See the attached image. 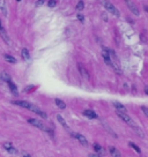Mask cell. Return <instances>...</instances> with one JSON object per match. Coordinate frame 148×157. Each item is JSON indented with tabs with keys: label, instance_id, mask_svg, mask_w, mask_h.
<instances>
[{
	"label": "cell",
	"instance_id": "ba28073f",
	"mask_svg": "<svg viewBox=\"0 0 148 157\" xmlns=\"http://www.w3.org/2000/svg\"><path fill=\"white\" fill-rule=\"evenodd\" d=\"M4 148H5L6 151H8L9 154H13V155L17 154V149H16L11 142H5V143H4Z\"/></svg>",
	"mask_w": 148,
	"mask_h": 157
},
{
	"label": "cell",
	"instance_id": "f546056e",
	"mask_svg": "<svg viewBox=\"0 0 148 157\" xmlns=\"http://www.w3.org/2000/svg\"><path fill=\"white\" fill-rule=\"evenodd\" d=\"M23 157H31V156H30V155H24Z\"/></svg>",
	"mask_w": 148,
	"mask_h": 157
},
{
	"label": "cell",
	"instance_id": "4316f807",
	"mask_svg": "<svg viewBox=\"0 0 148 157\" xmlns=\"http://www.w3.org/2000/svg\"><path fill=\"white\" fill-rule=\"evenodd\" d=\"M78 19H79V20H80L81 22H83V20H84V17H83V16H82L81 14H78Z\"/></svg>",
	"mask_w": 148,
	"mask_h": 157
},
{
	"label": "cell",
	"instance_id": "2e32d148",
	"mask_svg": "<svg viewBox=\"0 0 148 157\" xmlns=\"http://www.w3.org/2000/svg\"><path fill=\"white\" fill-rule=\"evenodd\" d=\"M102 57H103V59H104V62H105V64L110 67V58H109V54H108V51L106 50H103L102 51Z\"/></svg>",
	"mask_w": 148,
	"mask_h": 157
},
{
	"label": "cell",
	"instance_id": "7402d4cb",
	"mask_svg": "<svg viewBox=\"0 0 148 157\" xmlns=\"http://www.w3.org/2000/svg\"><path fill=\"white\" fill-rule=\"evenodd\" d=\"M83 7H84V4H83V1H79L75 8H76V11H81V9H83Z\"/></svg>",
	"mask_w": 148,
	"mask_h": 157
},
{
	"label": "cell",
	"instance_id": "484cf974",
	"mask_svg": "<svg viewBox=\"0 0 148 157\" xmlns=\"http://www.w3.org/2000/svg\"><path fill=\"white\" fill-rule=\"evenodd\" d=\"M43 3H44V0H38V1H36V6H42Z\"/></svg>",
	"mask_w": 148,
	"mask_h": 157
},
{
	"label": "cell",
	"instance_id": "277c9868",
	"mask_svg": "<svg viewBox=\"0 0 148 157\" xmlns=\"http://www.w3.org/2000/svg\"><path fill=\"white\" fill-rule=\"evenodd\" d=\"M116 113H117V116H118V117H119V118H121V119H122V120H123V121H124L125 124L130 125V126H131V127H132L133 130L138 127V126H137V125L134 124V121L132 120V118H131V117H130V116H129L127 113H124V112H119V111H117Z\"/></svg>",
	"mask_w": 148,
	"mask_h": 157
},
{
	"label": "cell",
	"instance_id": "52a82bcc",
	"mask_svg": "<svg viewBox=\"0 0 148 157\" xmlns=\"http://www.w3.org/2000/svg\"><path fill=\"white\" fill-rule=\"evenodd\" d=\"M0 37H1V38L4 39V42H5L6 44H8V45L11 44V39H9L8 35H7V31H6V29L4 28L1 21H0Z\"/></svg>",
	"mask_w": 148,
	"mask_h": 157
},
{
	"label": "cell",
	"instance_id": "8992f818",
	"mask_svg": "<svg viewBox=\"0 0 148 157\" xmlns=\"http://www.w3.org/2000/svg\"><path fill=\"white\" fill-rule=\"evenodd\" d=\"M124 1H125V4H126L127 8H129L135 16H139V15H140V11H139L138 6L135 5V3L133 1V0H124Z\"/></svg>",
	"mask_w": 148,
	"mask_h": 157
},
{
	"label": "cell",
	"instance_id": "5b68a950",
	"mask_svg": "<svg viewBox=\"0 0 148 157\" xmlns=\"http://www.w3.org/2000/svg\"><path fill=\"white\" fill-rule=\"evenodd\" d=\"M103 5H104V7H105V9L109 12V13H111L112 15H115V16H119L121 15V13H119V11H118L110 1H108V0H104V1H103Z\"/></svg>",
	"mask_w": 148,
	"mask_h": 157
},
{
	"label": "cell",
	"instance_id": "f1b7e54d",
	"mask_svg": "<svg viewBox=\"0 0 148 157\" xmlns=\"http://www.w3.org/2000/svg\"><path fill=\"white\" fill-rule=\"evenodd\" d=\"M0 82H4V81H3V77H1V74H0Z\"/></svg>",
	"mask_w": 148,
	"mask_h": 157
},
{
	"label": "cell",
	"instance_id": "e0dca14e",
	"mask_svg": "<svg viewBox=\"0 0 148 157\" xmlns=\"http://www.w3.org/2000/svg\"><path fill=\"white\" fill-rule=\"evenodd\" d=\"M7 83H8V87H9V89L15 94V95H16V94H17V88H16V86H15V83L12 81V79L11 80H8L7 81Z\"/></svg>",
	"mask_w": 148,
	"mask_h": 157
},
{
	"label": "cell",
	"instance_id": "6da1fadb",
	"mask_svg": "<svg viewBox=\"0 0 148 157\" xmlns=\"http://www.w3.org/2000/svg\"><path fill=\"white\" fill-rule=\"evenodd\" d=\"M13 103H14L15 105H19V106H21V108H24V109H28V110L35 112L36 114H38L40 117H42V118H44V119L48 118L46 113H45L43 110H41L38 106H36V105H34V104H31V103H29V102H27V101H14Z\"/></svg>",
	"mask_w": 148,
	"mask_h": 157
},
{
	"label": "cell",
	"instance_id": "d4e9b609",
	"mask_svg": "<svg viewBox=\"0 0 148 157\" xmlns=\"http://www.w3.org/2000/svg\"><path fill=\"white\" fill-rule=\"evenodd\" d=\"M141 110L143 111L145 116H148V110H147V108H146V106H141Z\"/></svg>",
	"mask_w": 148,
	"mask_h": 157
},
{
	"label": "cell",
	"instance_id": "30bf717a",
	"mask_svg": "<svg viewBox=\"0 0 148 157\" xmlns=\"http://www.w3.org/2000/svg\"><path fill=\"white\" fill-rule=\"evenodd\" d=\"M78 68H79V72H80V74H81V76H83L84 79H89V74H88V72H87V69L82 66V64H78Z\"/></svg>",
	"mask_w": 148,
	"mask_h": 157
},
{
	"label": "cell",
	"instance_id": "7c38bea8",
	"mask_svg": "<svg viewBox=\"0 0 148 157\" xmlns=\"http://www.w3.org/2000/svg\"><path fill=\"white\" fill-rule=\"evenodd\" d=\"M113 105H115V108L117 109V111H119V112H124V113H126V112H127L126 108H125L123 104H121L119 102H113Z\"/></svg>",
	"mask_w": 148,
	"mask_h": 157
},
{
	"label": "cell",
	"instance_id": "9a60e30c",
	"mask_svg": "<svg viewBox=\"0 0 148 157\" xmlns=\"http://www.w3.org/2000/svg\"><path fill=\"white\" fill-rule=\"evenodd\" d=\"M109 151H110V154H111L112 157H122L119 150H118L116 147H110V148H109Z\"/></svg>",
	"mask_w": 148,
	"mask_h": 157
},
{
	"label": "cell",
	"instance_id": "83f0119b",
	"mask_svg": "<svg viewBox=\"0 0 148 157\" xmlns=\"http://www.w3.org/2000/svg\"><path fill=\"white\" fill-rule=\"evenodd\" d=\"M89 157H101V156H98V155H95V154H90V155H89Z\"/></svg>",
	"mask_w": 148,
	"mask_h": 157
},
{
	"label": "cell",
	"instance_id": "44dd1931",
	"mask_svg": "<svg viewBox=\"0 0 148 157\" xmlns=\"http://www.w3.org/2000/svg\"><path fill=\"white\" fill-rule=\"evenodd\" d=\"M129 144H130V147H132V148H133V149H134V150H135V151H137L138 154H140V152H141V150H140V148H139V147H138L137 144H134L133 142H130Z\"/></svg>",
	"mask_w": 148,
	"mask_h": 157
},
{
	"label": "cell",
	"instance_id": "7a4b0ae2",
	"mask_svg": "<svg viewBox=\"0 0 148 157\" xmlns=\"http://www.w3.org/2000/svg\"><path fill=\"white\" fill-rule=\"evenodd\" d=\"M108 51V54H109V58H110V67L115 71V73L117 74H122V67H121V62L118 60V57L117 54L115 53L113 50H106Z\"/></svg>",
	"mask_w": 148,
	"mask_h": 157
},
{
	"label": "cell",
	"instance_id": "8fae6325",
	"mask_svg": "<svg viewBox=\"0 0 148 157\" xmlns=\"http://www.w3.org/2000/svg\"><path fill=\"white\" fill-rule=\"evenodd\" d=\"M57 120L59 121V124H60V125H62V126H63L64 128H66L68 132H71V130H70V127H68V125L66 124V121L64 120V118H63L60 114H57Z\"/></svg>",
	"mask_w": 148,
	"mask_h": 157
},
{
	"label": "cell",
	"instance_id": "3957f363",
	"mask_svg": "<svg viewBox=\"0 0 148 157\" xmlns=\"http://www.w3.org/2000/svg\"><path fill=\"white\" fill-rule=\"evenodd\" d=\"M28 122L30 124V125H33V126L40 128L41 131H43V132H48V133H50V134L52 135L51 130H49V128L45 126V125H44L42 121H40V120H37V119H34V118H29V119H28Z\"/></svg>",
	"mask_w": 148,
	"mask_h": 157
},
{
	"label": "cell",
	"instance_id": "ac0fdd59",
	"mask_svg": "<svg viewBox=\"0 0 148 157\" xmlns=\"http://www.w3.org/2000/svg\"><path fill=\"white\" fill-rule=\"evenodd\" d=\"M54 103H56V105L59 108V109H65L66 108V104H65V102H63L62 100H59V98H56L54 100Z\"/></svg>",
	"mask_w": 148,
	"mask_h": 157
},
{
	"label": "cell",
	"instance_id": "d6986e66",
	"mask_svg": "<svg viewBox=\"0 0 148 157\" xmlns=\"http://www.w3.org/2000/svg\"><path fill=\"white\" fill-rule=\"evenodd\" d=\"M22 58H23L25 61H28L29 59H30V53H29L28 49H23V50H22Z\"/></svg>",
	"mask_w": 148,
	"mask_h": 157
},
{
	"label": "cell",
	"instance_id": "5bb4252c",
	"mask_svg": "<svg viewBox=\"0 0 148 157\" xmlns=\"http://www.w3.org/2000/svg\"><path fill=\"white\" fill-rule=\"evenodd\" d=\"M0 12L3 13L4 16H7V6L5 0H0Z\"/></svg>",
	"mask_w": 148,
	"mask_h": 157
},
{
	"label": "cell",
	"instance_id": "9c48e42d",
	"mask_svg": "<svg viewBox=\"0 0 148 157\" xmlns=\"http://www.w3.org/2000/svg\"><path fill=\"white\" fill-rule=\"evenodd\" d=\"M72 135H73V136H74V138H75V139H76V140H78L82 146H84V147L88 146V141H87V139H86L83 135H81V134H72Z\"/></svg>",
	"mask_w": 148,
	"mask_h": 157
},
{
	"label": "cell",
	"instance_id": "cb8c5ba5",
	"mask_svg": "<svg viewBox=\"0 0 148 157\" xmlns=\"http://www.w3.org/2000/svg\"><path fill=\"white\" fill-rule=\"evenodd\" d=\"M94 148H95V150H96L97 152L102 151V147H101L100 144H97V143H95V144H94Z\"/></svg>",
	"mask_w": 148,
	"mask_h": 157
},
{
	"label": "cell",
	"instance_id": "603a6c76",
	"mask_svg": "<svg viewBox=\"0 0 148 157\" xmlns=\"http://www.w3.org/2000/svg\"><path fill=\"white\" fill-rule=\"evenodd\" d=\"M56 4H57L56 0H49L48 6H49V7H54V6H56Z\"/></svg>",
	"mask_w": 148,
	"mask_h": 157
},
{
	"label": "cell",
	"instance_id": "ffe728a7",
	"mask_svg": "<svg viewBox=\"0 0 148 157\" xmlns=\"http://www.w3.org/2000/svg\"><path fill=\"white\" fill-rule=\"evenodd\" d=\"M4 58H5V60H6L7 62H11V64H15V62H16V59H15L14 57L9 55V54H5Z\"/></svg>",
	"mask_w": 148,
	"mask_h": 157
},
{
	"label": "cell",
	"instance_id": "4dcf8cb0",
	"mask_svg": "<svg viewBox=\"0 0 148 157\" xmlns=\"http://www.w3.org/2000/svg\"><path fill=\"white\" fill-rule=\"evenodd\" d=\"M17 1H20V0H17Z\"/></svg>",
	"mask_w": 148,
	"mask_h": 157
},
{
	"label": "cell",
	"instance_id": "4fadbf2b",
	"mask_svg": "<svg viewBox=\"0 0 148 157\" xmlns=\"http://www.w3.org/2000/svg\"><path fill=\"white\" fill-rule=\"evenodd\" d=\"M83 114L88 118H90V119H96L97 118V114L93 111V110H84L83 111Z\"/></svg>",
	"mask_w": 148,
	"mask_h": 157
}]
</instances>
